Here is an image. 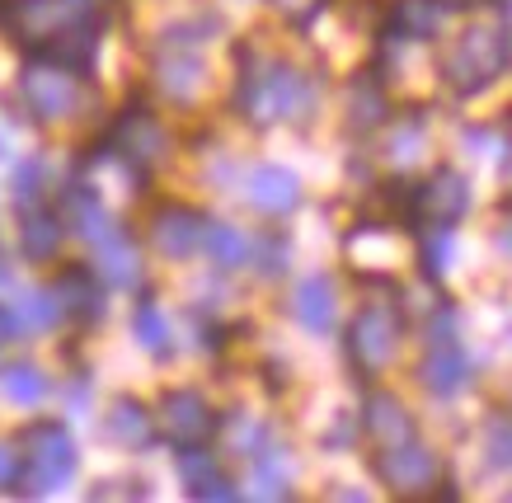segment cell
<instances>
[{"label":"cell","instance_id":"6da1fadb","mask_svg":"<svg viewBox=\"0 0 512 503\" xmlns=\"http://www.w3.org/2000/svg\"><path fill=\"white\" fill-rule=\"evenodd\" d=\"M76 466L80 452L76 438L66 433V424L43 419V424L24 428V456H19V480H15L24 494H57L76 475Z\"/></svg>","mask_w":512,"mask_h":503},{"label":"cell","instance_id":"7a4b0ae2","mask_svg":"<svg viewBox=\"0 0 512 503\" xmlns=\"http://www.w3.org/2000/svg\"><path fill=\"white\" fill-rule=\"evenodd\" d=\"M315 104L306 76L287 62H273L268 71H245L240 76V109L249 123L268 127L273 118H306Z\"/></svg>","mask_w":512,"mask_h":503},{"label":"cell","instance_id":"3957f363","mask_svg":"<svg viewBox=\"0 0 512 503\" xmlns=\"http://www.w3.org/2000/svg\"><path fill=\"white\" fill-rule=\"evenodd\" d=\"M508 66V33L503 29H470L456 38V48L442 62V80L456 95H480L489 90Z\"/></svg>","mask_w":512,"mask_h":503},{"label":"cell","instance_id":"277c9868","mask_svg":"<svg viewBox=\"0 0 512 503\" xmlns=\"http://www.w3.org/2000/svg\"><path fill=\"white\" fill-rule=\"evenodd\" d=\"M19 99L29 104V113L38 123H62L80 109V71H66V66L47 62V57H29V66L19 71Z\"/></svg>","mask_w":512,"mask_h":503},{"label":"cell","instance_id":"5b68a950","mask_svg":"<svg viewBox=\"0 0 512 503\" xmlns=\"http://www.w3.org/2000/svg\"><path fill=\"white\" fill-rule=\"evenodd\" d=\"M94 15V0H0V29L24 48H38L57 29Z\"/></svg>","mask_w":512,"mask_h":503},{"label":"cell","instance_id":"8992f818","mask_svg":"<svg viewBox=\"0 0 512 503\" xmlns=\"http://www.w3.org/2000/svg\"><path fill=\"white\" fill-rule=\"evenodd\" d=\"M372 471L381 485H390V494H404V499L442 494V489H437V456L428 452V447H419L414 438L395 442V447H376Z\"/></svg>","mask_w":512,"mask_h":503},{"label":"cell","instance_id":"52a82bcc","mask_svg":"<svg viewBox=\"0 0 512 503\" xmlns=\"http://www.w3.org/2000/svg\"><path fill=\"white\" fill-rule=\"evenodd\" d=\"M343 344H348V362H353L357 372L376 377V372L395 358V344H400V315L390 311V306H362V311L353 315L348 334H343Z\"/></svg>","mask_w":512,"mask_h":503},{"label":"cell","instance_id":"ba28073f","mask_svg":"<svg viewBox=\"0 0 512 503\" xmlns=\"http://www.w3.org/2000/svg\"><path fill=\"white\" fill-rule=\"evenodd\" d=\"M109 151L118 160H127L137 174H146L151 165H160V160H165L170 137H165V127L156 123V113L123 109V113H118V123H113V132H109Z\"/></svg>","mask_w":512,"mask_h":503},{"label":"cell","instance_id":"9c48e42d","mask_svg":"<svg viewBox=\"0 0 512 503\" xmlns=\"http://www.w3.org/2000/svg\"><path fill=\"white\" fill-rule=\"evenodd\" d=\"M466 212H470V184H466V174H456L451 165L433 170L428 184H414V221L456 226Z\"/></svg>","mask_w":512,"mask_h":503},{"label":"cell","instance_id":"30bf717a","mask_svg":"<svg viewBox=\"0 0 512 503\" xmlns=\"http://www.w3.org/2000/svg\"><path fill=\"white\" fill-rule=\"evenodd\" d=\"M202 221L207 217L188 203L156 207V217H151V245H156L160 259H174V264L193 259L202 250Z\"/></svg>","mask_w":512,"mask_h":503},{"label":"cell","instance_id":"8fae6325","mask_svg":"<svg viewBox=\"0 0 512 503\" xmlns=\"http://www.w3.org/2000/svg\"><path fill=\"white\" fill-rule=\"evenodd\" d=\"M156 428L174 442V447H184V442H207L217 433V414H212V405H207L198 391H165Z\"/></svg>","mask_w":512,"mask_h":503},{"label":"cell","instance_id":"7c38bea8","mask_svg":"<svg viewBox=\"0 0 512 503\" xmlns=\"http://www.w3.org/2000/svg\"><path fill=\"white\" fill-rule=\"evenodd\" d=\"M62 221H66L71 236L90 240V245H99V240L113 236V231H123V226L113 221V212L104 207V198H99L90 184H66L62 189Z\"/></svg>","mask_w":512,"mask_h":503},{"label":"cell","instance_id":"4fadbf2b","mask_svg":"<svg viewBox=\"0 0 512 503\" xmlns=\"http://www.w3.org/2000/svg\"><path fill=\"white\" fill-rule=\"evenodd\" d=\"M419 381L433 395L451 400V395H461L470 381H475V362H470V353L456 344V339H447V344H433V353L423 358Z\"/></svg>","mask_w":512,"mask_h":503},{"label":"cell","instance_id":"5bb4252c","mask_svg":"<svg viewBox=\"0 0 512 503\" xmlns=\"http://www.w3.org/2000/svg\"><path fill=\"white\" fill-rule=\"evenodd\" d=\"M94 52H99V29H94V15H90V19H76V24L57 29L52 38H43V43L33 48V57H47V62L85 76L94 66Z\"/></svg>","mask_w":512,"mask_h":503},{"label":"cell","instance_id":"9a60e30c","mask_svg":"<svg viewBox=\"0 0 512 503\" xmlns=\"http://www.w3.org/2000/svg\"><path fill=\"white\" fill-rule=\"evenodd\" d=\"M99 433L113 442V447H123V452H146L151 442H156V419H151V409L141 405V400H132V395H123V400H113V409L104 414V424H99Z\"/></svg>","mask_w":512,"mask_h":503},{"label":"cell","instance_id":"2e32d148","mask_svg":"<svg viewBox=\"0 0 512 503\" xmlns=\"http://www.w3.org/2000/svg\"><path fill=\"white\" fill-rule=\"evenodd\" d=\"M52 297H57V306H62V315H71V320H94V315L104 311V283H99V273L85 264H71L57 278V287H52Z\"/></svg>","mask_w":512,"mask_h":503},{"label":"cell","instance_id":"e0dca14e","mask_svg":"<svg viewBox=\"0 0 512 503\" xmlns=\"http://www.w3.org/2000/svg\"><path fill=\"white\" fill-rule=\"evenodd\" d=\"M249 203L259 207V212L287 217L301 203V179L287 165H259V170L249 174Z\"/></svg>","mask_w":512,"mask_h":503},{"label":"cell","instance_id":"ac0fdd59","mask_svg":"<svg viewBox=\"0 0 512 503\" xmlns=\"http://www.w3.org/2000/svg\"><path fill=\"white\" fill-rule=\"evenodd\" d=\"M362 428H367L372 447H395V442L414 438V419H409V409H404L395 395H386V391L367 395V405H362Z\"/></svg>","mask_w":512,"mask_h":503},{"label":"cell","instance_id":"d6986e66","mask_svg":"<svg viewBox=\"0 0 512 503\" xmlns=\"http://www.w3.org/2000/svg\"><path fill=\"white\" fill-rule=\"evenodd\" d=\"M94 259H99V283L104 287H141V250L127 240V231H113L94 245Z\"/></svg>","mask_w":512,"mask_h":503},{"label":"cell","instance_id":"ffe728a7","mask_svg":"<svg viewBox=\"0 0 512 503\" xmlns=\"http://www.w3.org/2000/svg\"><path fill=\"white\" fill-rule=\"evenodd\" d=\"M442 19H447V5L442 0H395L390 5V19H386V33L390 38H437L442 33Z\"/></svg>","mask_w":512,"mask_h":503},{"label":"cell","instance_id":"44dd1931","mask_svg":"<svg viewBox=\"0 0 512 503\" xmlns=\"http://www.w3.org/2000/svg\"><path fill=\"white\" fill-rule=\"evenodd\" d=\"M292 311L311 334H329V325H334V283H329V273H311V278L296 283Z\"/></svg>","mask_w":512,"mask_h":503},{"label":"cell","instance_id":"7402d4cb","mask_svg":"<svg viewBox=\"0 0 512 503\" xmlns=\"http://www.w3.org/2000/svg\"><path fill=\"white\" fill-rule=\"evenodd\" d=\"M62 236H66V226L57 212L29 207L24 226H19V250H24L29 264H47V259H57V250H62Z\"/></svg>","mask_w":512,"mask_h":503},{"label":"cell","instance_id":"603a6c76","mask_svg":"<svg viewBox=\"0 0 512 503\" xmlns=\"http://www.w3.org/2000/svg\"><path fill=\"white\" fill-rule=\"evenodd\" d=\"M202 250L212 254L217 268H245L249 264V236L235 231L231 221H202Z\"/></svg>","mask_w":512,"mask_h":503},{"label":"cell","instance_id":"cb8c5ba5","mask_svg":"<svg viewBox=\"0 0 512 503\" xmlns=\"http://www.w3.org/2000/svg\"><path fill=\"white\" fill-rule=\"evenodd\" d=\"M381 123H386V95H381V85L357 76L353 90H348V127L353 132H372Z\"/></svg>","mask_w":512,"mask_h":503},{"label":"cell","instance_id":"d4e9b609","mask_svg":"<svg viewBox=\"0 0 512 503\" xmlns=\"http://www.w3.org/2000/svg\"><path fill=\"white\" fill-rule=\"evenodd\" d=\"M132 330H137V344L151 353V358H170V320L160 315V306L151 297H141L137 301V311H132Z\"/></svg>","mask_w":512,"mask_h":503},{"label":"cell","instance_id":"484cf974","mask_svg":"<svg viewBox=\"0 0 512 503\" xmlns=\"http://www.w3.org/2000/svg\"><path fill=\"white\" fill-rule=\"evenodd\" d=\"M156 76H160V85H165V95L188 104L202 85V62L198 57H188V52H170V57H160Z\"/></svg>","mask_w":512,"mask_h":503},{"label":"cell","instance_id":"4316f807","mask_svg":"<svg viewBox=\"0 0 512 503\" xmlns=\"http://www.w3.org/2000/svg\"><path fill=\"white\" fill-rule=\"evenodd\" d=\"M0 391H5V400H15V405H38L47 395L43 367H33V362H10V367H0Z\"/></svg>","mask_w":512,"mask_h":503},{"label":"cell","instance_id":"83f0119b","mask_svg":"<svg viewBox=\"0 0 512 503\" xmlns=\"http://www.w3.org/2000/svg\"><path fill=\"white\" fill-rule=\"evenodd\" d=\"M419 259H423V278H442L456 259V240H451V226H433V231H423L419 240Z\"/></svg>","mask_w":512,"mask_h":503},{"label":"cell","instance_id":"f1b7e54d","mask_svg":"<svg viewBox=\"0 0 512 503\" xmlns=\"http://www.w3.org/2000/svg\"><path fill=\"white\" fill-rule=\"evenodd\" d=\"M15 320L24 325V330L43 334V330H52V325L62 320V306H57V297H52V292H29V297H24V306H19Z\"/></svg>","mask_w":512,"mask_h":503},{"label":"cell","instance_id":"f546056e","mask_svg":"<svg viewBox=\"0 0 512 503\" xmlns=\"http://www.w3.org/2000/svg\"><path fill=\"white\" fill-rule=\"evenodd\" d=\"M259 456H264V461H259V471H254V494H259V499H292V485H287L292 475L282 471V466H273L268 452H259Z\"/></svg>","mask_w":512,"mask_h":503},{"label":"cell","instance_id":"4dcf8cb0","mask_svg":"<svg viewBox=\"0 0 512 503\" xmlns=\"http://www.w3.org/2000/svg\"><path fill=\"white\" fill-rule=\"evenodd\" d=\"M287 254H292V245H287L282 236H273V240H249V259H254V264H259V273H268V278L287 268Z\"/></svg>","mask_w":512,"mask_h":503},{"label":"cell","instance_id":"1f68e13d","mask_svg":"<svg viewBox=\"0 0 512 503\" xmlns=\"http://www.w3.org/2000/svg\"><path fill=\"white\" fill-rule=\"evenodd\" d=\"M38 198H43V160H24L15 170V203L29 212L38 207Z\"/></svg>","mask_w":512,"mask_h":503},{"label":"cell","instance_id":"d6a6232c","mask_svg":"<svg viewBox=\"0 0 512 503\" xmlns=\"http://www.w3.org/2000/svg\"><path fill=\"white\" fill-rule=\"evenodd\" d=\"M188 499H198V503H235V499H240V489H235L221 471H212L207 480L188 485Z\"/></svg>","mask_w":512,"mask_h":503},{"label":"cell","instance_id":"836d02e7","mask_svg":"<svg viewBox=\"0 0 512 503\" xmlns=\"http://www.w3.org/2000/svg\"><path fill=\"white\" fill-rule=\"evenodd\" d=\"M264 438H268L264 424H254V419H231V447H235V452H245V456L268 452Z\"/></svg>","mask_w":512,"mask_h":503},{"label":"cell","instance_id":"e575fe53","mask_svg":"<svg viewBox=\"0 0 512 503\" xmlns=\"http://www.w3.org/2000/svg\"><path fill=\"white\" fill-rule=\"evenodd\" d=\"M508 414H494V419H489V466H494V471H503V466H508Z\"/></svg>","mask_w":512,"mask_h":503},{"label":"cell","instance_id":"d590c367","mask_svg":"<svg viewBox=\"0 0 512 503\" xmlns=\"http://www.w3.org/2000/svg\"><path fill=\"white\" fill-rule=\"evenodd\" d=\"M19 480V452L10 442H0V489H15Z\"/></svg>","mask_w":512,"mask_h":503},{"label":"cell","instance_id":"8d00e7d4","mask_svg":"<svg viewBox=\"0 0 512 503\" xmlns=\"http://www.w3.org/2000/svg\"><path fill=\"white\" fill-rule=\"evenodd\" d=\"M10 339H19V320L10 306H0V348L10 344Z\"/></svg>","mask_w":512,"mask_h":503},{"label":"cell","instance_id":"74e56055","mask_svg":"<svg viewBox=\"0 0 512 503\" xmlns=\"http://www.w3.org/2000/svg\"><path fill=\"white\" fill-rule=\"evenodd\" d=\"M0 283H5V250H0Z\"/></svg>","mask_w":512,"mask_h":503},{"label":"cell","instance_id":"f35d334b","mask_svg":"<svg viewBox=\"0 0 512 503\" xmlns=\"http://www.w3.org/2000/svg\"><path fill=\"white\" fill-rule=\"evenodd\" d=\"M0 156H5V142H0Z\"/></svg>","mask_w":512,"mask_h":503}]
</instances>
